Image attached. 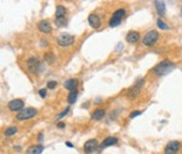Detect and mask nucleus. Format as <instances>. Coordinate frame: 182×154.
Instances as JSON below:
<instances>
[{
	"label": "nucleus",
	"mask_w": 182,
	"mask_h": 154,
	"mask_svg": "<svg viewBox=\"0 0 182 154\" xmlns=\"http://www.w3.org/2000/svg\"><path fill=\"white\" fill-rule=\"evenodd\" d=\"M175 69V63L169 61V60H165V61H162L160 63H158L155 67L153 68V73L159 75V77H164L166 74H169L170 72H172Z\"/></svg>",
	"instance_id": "1"
},
{
	"label": "nucleus",
	"mask_w": 182,
	"mask_h": 154,
	"mask_svg": "<svg viewBox=\"0 0 182 154\" xmlns=\"http://www.w3.org/2000/svg\"><path fill=\"white\" fill-rule=\"evenodd\" d=\"M37 109L35 108H32V107H28V108H25L22 111L16 114V119L19 120V121H23V120H28V119H32L37 115Z\"/></svg>",
	"instance_id": "2"
},
{
	"label": "nucleus",
	"mask_w": 182,
	"mask_h": 154,
	"mask_svg": "<svg viewBox=\"0 0 182 154\" xmlns=\"http://www.w3.org/2000/svg\"><path fill=\"white\" fill-rule=\"evenodd\" d=\"M124 16H125V10L124 9H119L117 11H114V12H113V15H112V17H110V19H109V22H108V26L110 28L119 26Z\"/></svg>",
	"instance_id": "3"
},
{
	"label": "nucleus",
	"mask_w": 182,
	"mask_h": 154,
	"mask_svg": "<svg viewBox=\"0 0 182 154\" xmlns=\"http://www.w3.org/2000/svg\"><path fill=\"white\" fill-rule=\"evenodd\" d=\"M75 38L71 34H67V33H63V34H60L57 36V44H58V46L61 48H68V46H71L72 44L74 42Z\"/></svg>",
	"instance_id": "4"
},
{
	"label": "nucleus",
	"mask_w": 182,
	"mask_h": 154,
	"mask_svg": "<svg viewBox=\"0 0 182 154\" xmlns=\"http://www.w3.org/2000/svg\"><path fill=\"white\" fill-rule=\"evenodd\" d=\"M159 39V33L157 31H149L146 33V35L142 39V42L145 46H153Z\"/></svg>",
	"instance_id": "5"
},
{
	"label": "nucleus",
	"mask_w": 182,
	"mask_h": 154,
	"mask_svg": "<svg viewBox=\"0 0 182 154\" xmlns=\"http://www.w3.org/2000/svg\"><path fill=\"white\" fill-rule=\"evenodd\" d=\"M27 68L28 71L32 73V74H37L39 73L40 68H41V63L39 61L38 57H31L28 61H27Z\"/></svg>",
	"instance_id": "6"
},
{
	"label": "nucleus",
	"mask_w": 182,
	"mask_h": 154,
	"mask_svg": "<svg viewBox=\"0 0 182 154\" xmlns=\"http://www.w3.org/2000/svg\"><path fill=\"white\" fill-rule=\"evenodd\" d=\"M142 85H143V78H139L137 80H136V83L134 84V86L128 91V96L131 97V98L136 97V96L140 94V91H141V89H142Z\"/></svg>",
	"instance_id": "7"
},
{
	"label": "nucleus",
	"mask_w": 182,
	"mask_h": 154,
	"mask_svg": "<svg viewBox=\"0 0 182 154\" xmlns=\"http://www.w3.org/2000/svg\"><path fill=\"white\" fill-rule=\"evenodd\" d=\"M7 107H9L10 111H12V112H18V113H19L22 109H23V107H25V102H23V100L15 98V100H12V101H10V102L7 103Z\"/></svg>",
	"instance_id": "8"
},
{
	"label": "nucleus",
	"mask_w": 182,
	"mask_h": 154,
	"mask_svg": "<svg viewBox=\"0 0 182 154\" xmlns=\"http://www.w3.org/2000/svg\"><path fill=\"white\" fill-rule=\"evenodd\" d=\"M181 148V143L178 141H170L165 148H164V153L165 154H177V152Z\"/></svg>",
	"instance_id": "9"
},
{
	"label": "nucleus",
	"mask_w": 182,
	"mask_h": 154,
	"mask_svg": "<svg viewBox=\"0 0 182 154\" xmlns=\"http://www.w3.org/2000/svg\"><path fill=\"white\" fill-rule=\"evenodd\" d=\"M98 148V141L92 138V140H89L86 141V143L84 144V150L86 154H91V153H94L96 149Z\"/></svg>",
	"instance_id": "10"
},
{
	"label": "nucleus",
	"mask_w": 182,
	"mask_h": 154,
	"mask_svg": "<svg viewBox=\"0 0 182 154\" xmlns=\"http://www.w3.org/2000/svg\"><path fill=\"white\" fill-rule=\"evenodd\" d=\"M38 29H39L41 33H44V34H48V33L51 32L52 28H51V25H50L49 21L43 19V21H40L39 23H38Z\"/></svg>",
	"instance_id": "11"
},
{
	"label": "nucleus",
	"mask_w": 182,
	"mask_h": 154,
	"mask_svg": "<svg viewBox=\"0 0 182 154\" xmlns=\"http://www.w3.org/2000/svg\"><path fill=\"white\" fill-rule=\"evenodd\" d=\"M87 21H89V25L92 27V28H98V27L101 26V18H100L97 15H95V13H91V15L89 16Z\"/></svg>",
	"instance_id": "12"
},
{
	"label": "nucleus",
	"mask_w": 182,
	"mask_h": 154,
	"mask_svg": "<svg viewBox=\"0 0 182 154\" xmlns=\"http://www.w3.org/2000/svg\"><path fill=\"white\" fill-rule=\"evenodd\" d=\"M117 143H118V138H117V137H112V136H109V137L104 138L103 142L100 144V149H104V148H107V147L114 146V144H117Z\"/></svg>",
	"instance_id": "13"
},
{
	"label": "nucleus",
	"mask_w": 182,
	"mask_h": 154,
	"mask_svg": "<svg viewBox=\"0 0 182 154\" xmlns=\"http://www.w3.org/2000/svg\"><path fill=\"white\" fill-rule=\"evenodd\" d=\"M44 150V146L43 144H34L27 148L26 154H41Z\"/></svg>",
	"instance_id": "14"
},
{
	"label": "nucleus",
	"mask_w": 182,
	"mask_h": 154,
	"mask_svg": "<svg viewBox=\"0 0 182 154\" xmlns=\"http://www.w3.org/2000/svg\"><path fill=\"white\" fill-rule=\"evenodd\" d=\"M126 40H128V42H130V44L137 42V41L140 40V33H139V32H135V31L129 32L128 35H126Z\"/></svg>",
	"instance_id": "15"
},
{
	"label": "nucleus",
	"mask_w": 182,
	"mask_h": 154,
	"mask_svg": "<svg viewBox=\"0 0 182 154\" xmlns=\"http://www.w3.org/2000/svg\"><path fill=\"white\" fill-rule=\"evenodd\" d=\"M77 86H78V80L74 78H72V79H68V80H66L64 81V87L67 90H71V91H75V89H77Z\"/></svg>",
	"instance_id": "16"
},
{
	"label": "nucleus",
	"mask_w": 182,
	"mask_h": 154,
	"mask_svg": "<svg viewBox=\"0 0 182 154\" xmlns=\"http://www.w3.org/2000/svg\"><path fill=\"white\" fill-rule=\"evenodd\" d=\"M154 5H155V9H157V12L159 13V16H164L165 15V4L164 1H159V0H157V1H154Z\"/></svg>",
	"instance_id": "17"
},
{
	"label": "nucleus",
	"mask_w": 182,
	"mask_h": 154,
	"mask_svg": "<svg viewBox=\"0 0 182 154\" xmlns=\"http://www.w3.org/2000/svg\"><path fill=\"white\" fill-rule=\"evenodd\" d=\"M104 114H106V112L103 111V109H96V111H94L92 112V114H91V119L92 120H95V121H97V120H101L103 117H104Z\"/></svg>",
	"instance_id": "18"
},
{
	"label": "nucleus",
	"mask_w": 182,
	"mask_h": 154,
	"mask_svg": "<svg viewBox=\"0 0 182 154\" xmlns=\"http://www.w3.org/2000/svg\"><path fill=\"white\" fill-rule=\"evenodd\" d=\"M66 12H67V10H66V7H64L63 5H57V6H56L55 16H56V18H64Z\"/></svg>",
	"instance_id": "19"
},
{
	"label": "nucleus",
	"mask_w": 182,
	"mask_h": 154,
	"mask_svg": "<svg viewBox=\"0 0 182 154\" xmlns=\"http://www.w3.org/2000/svg\"><path fill=\"white\" fill-rule=\"evenodd\" d=\"M77 98H78V92L75 90V91H71L69 92V95H68V97H67V101H68L69 104H73L77 101Z\"/></svg>",
	"instance_id": "20"
},
{
	"label": "nucleus",
	"mask_w": 182,
	"mask_h": 154,
	"mask_svg": "<svg viewBox=\"0 0 182 154\" xmlns=\"http://www.w3.org/2000/svg\"><path fill=\"white\" fill-rule=\"evenodd\" d=\"M16 132H17V127H15V126H10V127L5 129L4 135H5V136H12V135H15Z\"/></svg>",
	"instance_id": "21"
},
{
	"label": "nucleus",
	"mask_w": 182,
	"mask_h": 154,
	"mask_svg": "<svg viewBox=\"0 0 182 154\" xmlns=\"http://www.w3.org/2000/svg\"><path fill=\"white\" fill-rule=\"evenodd\" d=\"M55 25L57 27H66V25H67L66 17L64 18H55Z\"/></svg>",
	"instance_id": "22"
},
{
	"label": "nucleus",
	"mask_w": 182,
	"mask_h": 154,
	"mask_svg": "<svg viewBox=\"0 0 182 154\" xmlns=\"http://www.w3.org/2000/svg\"><path fill=\"white\" fill-rule=\"evenodd\" d=\"M157 25H158V27L160 28V29H164V31H168L169 29V26L166 25V23H164V21L159 17L158 18V21H157Z\"/></svg>",
	"instance_id": "23"
},
{
	"label": "nucleus",
	"mask_w": 182,
	"mask_h": 154,
	"mask_svg": "<svg viewBox=\"0 0 182 154\" xmlns=\"http://www.w3.org/2000/svg\"><path fill=\"white\" fill-rule=\"evenodd\" d=\"M45 60H46V62L48 63H54V61H55V55L54 54H45Z\"/></svg>",
	"instance_id": "24"
},
{
	"label": "nucleus",
	"mask_w": 182,
	"mask_h": 154,
	"mask_svg": "<svg viewBox=\"0 0 182 154\" xmlns=\"http://www.w3.org/2000/svg\"><path fill=\"white\" fill-rule=\"evenodd\" d=\"M68 112H69V107H67V108L64 109V111H63V112H61V113L58 114V117H57V119H62V118H63L64 115H67V113H68Z\"/></svg>",
	"instance_id": "25"
},
{
	"label": "nucleus",
	"mask_w": 182,
	"mask_h": 154,
	"mask_svg": "<svg viewBox=\"0 0 182 154\" xmlns=\"http://www.w3.org/2000/svg\"><path fill=\"white\" fill-rule=\"evenodd\" d=\"M140 114H142L141 111H135V112H132V113L130 114V119H134V118H136V117H139Z\"/></svg>",
	"instance_id": "26"
},
{
	"label": "nucleus",
	"mask_w": 182,
	"mask_h": 154,
	"mask_svg": "<svg viewBox=\"0 0 182 154\" xmlns=\"http://www.w3.org/2000/svg\"><path fill=\"white\" fill-rule=\"evenodd\" d=\"M57 86V83L56 81H49L48 83V89H55Z\"/></svg>",
	"instance_id": "27"
},
{
	"label": "nucleus",
	"mask_w": 182,
	"mask_h": 154,
	"mask_svg": "<svg viewBox=\"0 0 182 154\" xmlns=\"http://www.w3.org/2000/svg\"><path fill=\"white\" fill-rule=\"evenodd\" d=\"M39 95H40V97H46V89H40L39 90Z\"/></svg>",
	"instance_id": "28"
},
{
	"label": "nucleus",
	"mask_w": 182,
	"mask_h": 154,
	"mask_svg": "<svg viewBox=\"0 0 182 154\" xmlns=\"http://www.w3.org/2000/svg\"><path fill=\"white\" fill-rule=\"evenodd\" d=\"M57 127H58V129H64V127H66V124H64V123H58V124H57Z\"/></svg>",
	"instance_id": "29"
},
{
	"label": "nucleus",
	"mask_w": 182,
	"mask_h": 154,
	"mask_svg": "<svg viewBox=\"0 0 182 154\" xmlns=\"http://www.w3.org/2000/svg\"><path fill=\"white\" fill-rule=\"evenodd\" d=\"M66 146H67V147H69V148H73V147H74V146H73V143H71L69 141H67V142H66Z\"/></svg>",
	"instance_id": "30"
},
{
	"label": "nucleus",
	"mask_w": 182,
	"mask_h": 154,
	"mask_svg": "<svg viewBox=\"0 0 182 154\" xmlns=\"http://www.w3.org/2000/svg\"><path fill=\"white\" fill-rule=\"evenodd\" d=\"M13 149H15V150H16V152H21V150H22V148H21V147H19V146H16V147H15V148H13Z\"/></svg>",
	"instance_id": "31"
},
{
	"label": "nucleus",
	"mask_w": 182,
	"mask_h": 154,
	"mask_svg": "<svg viewBox=\"0 0 182 154\" xmlns=\"http://www.w3.org/2000/svg\"><path fill=\"white\" fill-rule=\"evenodd\" d=\"M38 140H39V141H41V140H43V134H39V136H38Z\"/></svg>",
	"instance_id": "32"
},
{
	"label": "nucleus",
	"mask_w": 182,
	"mask_h": 154,
	"mask_svg": "<svg viewBox=\"0 0 182 154\" xmlns=\"http://www.w3.org/2000/svg\"><path fill=\"white\" fill-rule=\"evenodd\" d=\"M181 15H182V6H181Z\"/></svg>",
	"instance_id": "33"
}]
</instances>
